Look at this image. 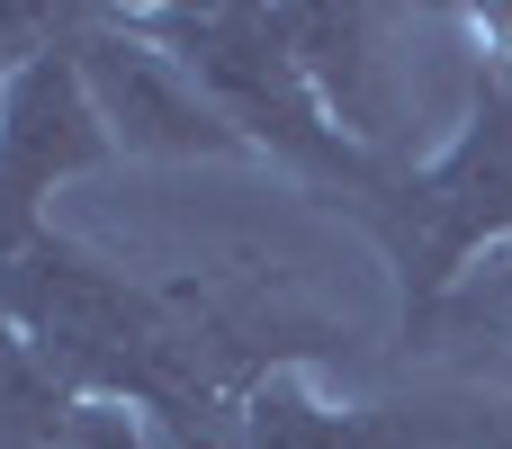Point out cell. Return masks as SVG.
Here are the masks:
<instances>
[{"label": "cell", "mask_w": 512, "mask_h": 449, "mask_svg": "<svg viewBox=\"0 0 512 449\" xmlns=\"http://www.w3.org/2000/svg\"><path fill=\"white\" fill-rule=\"evenodd\" d=\"M0 315L27 333V351L72 387L153 414L180 449H234V387L216 378L198 324L171 306V288L126 279L117 261L81 252L72 234H27L0 252Z\"/></svg>", "instance_id": "obj_1"}, {"label": "cell", "mask_w": 512, "mask_h": 449, "mask_svg": "<svg viewBox=\"0 0 512 449\" xmlns=\"http://www.w3.org/2000/svg\"><path fill=\"white\" fill-rule=\"evenodd\" d=\"M351 216L378 234L405 288V333H423L477 261L512 252V54H477L459 135L432 162L387 171V189L360 198Z\"/></svg>", "instance_id": "obj_2"}, {"label": "cell", "mask_w": 512, "mask_h": 449, "mask_svg": "<svg viewBox=\"0 0 512 449\" xmlns=\"http://www.w3.org/2000/svg\"><path fill=\"white\" fill-rule=\"evenodd\" d=\"M135 18H144V36H162L180 54V72L216 99V117L252 153L288 162L297 180L333 189L342 207H360V198L387 189V162H369L333 126V108L315 99V81L297 63V36H288V9H234V0H216V9H135Z\"/></svg>", "instance_id": "obj_3"}, {"label": "cell", "mask_w": 512, "mask_h": 449, "mask_svg": "<svg viewBox=\"0 0 512 449\" xmlns=\"http://www.w3.org/2000/svg\"><path fill=\"white\" fill-rule=\"evenodd\" d=\"M63 54L81 63V90L117 153H135V162H243L252 153L216 117V99L180 72V54L162 36H144L135 9H81Z\"/></svg>", "instance_id": "obj_4"}, {"label": "cell", "mask_w": 512, "mask_h": 449, "mask_svg": "<svg viewBox=\"0 0 512 449\" xmlns=\"http://www.w3.org/2000/svg\"><path fill=\"white\" fill-rule=\"evenodd\" d=\"M63 45L27 54L9 72V99H0V252H18L27 234H45L54 189H72V180H90V171L117 162V144H108V126H99V108L81 90V63Z\"/></svg>", "instance_id": "obj_5"}, {"label": "cell", "mask_w": 512, "mask_h": 449, "mask_svg": "<svg viewBox=\"0 0 512 449\" xmlns=\"http://www.w3.org/2000/svg\"><path fill=\"white\" fill-rule=\"evenodd\" d=\"M288 36H297V63H306L315 99L333 108V126L369 162L405 171V135H414L405 36H414V18H396V9H288Z\"/></svg>", "instance_id": "obj_6"}, {"label": "cell", "mask_w": 512, "mask_h": 449, "mask_svg": "<svg viewBox=\"0 0 512 449\" xmlns=\"http://www.w3.org/2000/svg\"><path fill=\"white\" fill-rule=\"evenodd\" d=\"M450 414L405 405H333L306 369H270L234 405V449H441Z\"/></svg>", "instance_id": "obj_7"}, {"label": "cell", "mask_w": 512, "mask_h": 449, "mask_svg": "<svg viewBox=\"0 0 512 449\" xmlns=\"http://www.w3.org/2000/svg\"><path fill=\"white\" fill-rule=\"evenodd\" d=\"M405 342H432V351H450L459 369L512 387V252L477 261V270L441 297V315H432L423 333H405Z\"/></svg>", "instance_id": "obj_8"}, {"label": "cell", "mask_w": 512, "mask_h": 449, "mask_svg": "<svg viewBox=\"0 0 512 449\" xmlns=\"http://www.w3.org/2000/svg\"><path fill=\"white\" fill-rule=\"evenodd\" d=\"M72 387L27 351V333L0 315V449H63L72 441Z\"/></svg>", "instance_id": "obj_9"}, {"label": "cell", "mask_w": 512, "mask_h": 449, "mask_svg": "<svg viewBox=\"0 0 512 449\" xmlns=\"http://www.w3.org/2000/svg\"><path fill=\"white\" fill-rule=\"evenodd\" d=\"M63 449H180L153 414H135V405H108V396H81L72 405V441Z\"/></svg>", "instance_id": "obj_10"}, {"label": "cell", "mask_w": 512, "mask_h": 449, "mask_svg": "<svg viewBox=\"0 0 512 449\" xmlns=\"http://www.w3.org/2000/svg\"><path fill=\"white\" fill-rule=\"evenodd\" d=\"M441 449H512V414H450Z\"/></svg>", "instance_id": "obj_11"}, {"label": "cell", "mask_w": 512, "mask_h": 449, "mask_svg": "<svg viewBox=\"0 0 512 449\" xmlns=\"http://www.w3.org/2000/svg\"><path fill=\"white\" fill-rule=\"evenodd\" d=\"M9 72H18V63H9V45H0V99H9Z\"/></svg>", "instance_id": "obj_12"}]
</instances>
